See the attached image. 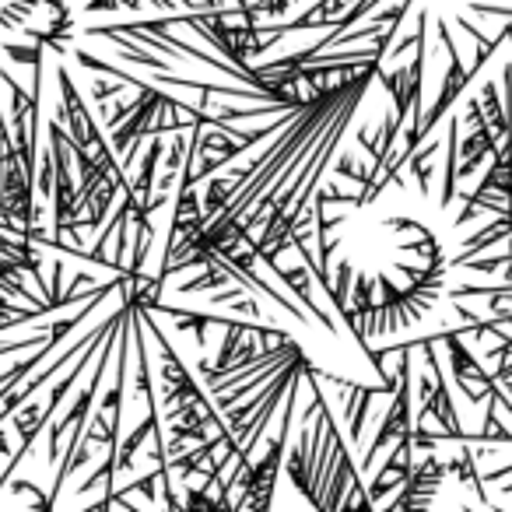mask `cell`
Wrapping results in <instances>:
<instances>
[{
    "label": "cell",
    "mask_w": 512,
    "mask_h": 512,
    "mask_svg": "<svg viewBox=\"0 0 512 512\" xmlns=\"http://www.w3.org/2000/svg\"><path fill=\"white\" fill-rule=\"evenodd\" d=\"M299 386V383H295ZM295 386L285 393V411H281V428H278V439L271 442L264 460H256L246 467V474H239V488L246 491L242 498H235L232 505H246V509H267L274 502V481H278V470L281 460H285V446H288V435H292V418H295Z\"/></svg>",
    "instance_id": "6da1fadb"
},
{
    "label": "cell",
    "mask_w": 512,
    "mask_h": 512,
    "mask_svg": "<svg viewBox=\"0 0 512 512\" xmlns=\"http://www.w3.org/2000/svg\"><path fill=\"white\" fill-rule=\"evenodd\" d=\"M442 477H446V460H439L435 453L425 456L418 467H411V474H407V481H404V491H400V498H393L390 509H418V505H428L435 488L442 484Z\"/></svg>",
    "instance_id": "3957f363"
},
{
    "label": "cell",
    "mask_w": 512,
    "mask_h": 512,
    "mask_svg": "<svg viewBox=\"0 0 512 512\" xmlns=\"http://www.w3.org/2000/svg\"><path fill=\"white\" fill-rule=\"evenodd\" d=\"M509 207H512V130L495 148V162H491V169L484 172L481 186L467 197V207L460 211L456 225H467V221L481 211L505 214Z\"/></svg>",
    "instance_id": "7a4b0ae2"
},
{
    "label": "cell",
    "mask_w": 512,
    "mask_h": 512,
    "mask_svg": "<svg viewBox=\"0 0 512 512\" xmlns=\"http://www.w3.org/2000/svg\"><path fill=\"white\" fill-rule=\"evenodd\" d=\"M344 386V418H348L351 439H362V425L365 414H369L372 400H376V390L372 386H355V383H341Z\"/></svg>",
    "instance_id": "277c9868"
},
{
    "label": "cell",
    "mask_w": 512,
    "mask_h": 512,
    "mask_svg": "<svg viewBox=\"0 0 512 512\" xmlns=\"http://www.w3.org/2000/svg\"><path fill=\"white\" fill-rule=\"evenodd\" d=\"M505 386H509V393H512V383H509V379H505Z\"/></svg>",
    "instance_id": "8992f818"
},
{
    "label": "cell",
    "mask_w": 512,
    "mask_h": 512,
    "mask_svg": "<svg viewBox=\"0 0 512 512\" xmlns=\"http://www.w3.org/2000/svg\"><path fill=\"white\" fill-rule=\"evenodd\" d=\"M116 92H123V81H120V85H109V81H95V85H92V99H95V102L113 99Z\"/></svg>",
    "instance_id": "5b68a950"
}]
</instances>
